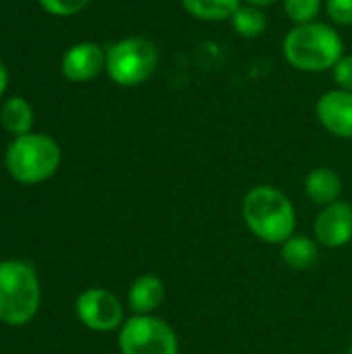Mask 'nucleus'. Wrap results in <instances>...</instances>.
<instances>
[{"label": "nucleus", "mask_w": 352, "mask_h": 354, "mask_svg": "<svg viewBox=\"0 0 352 354\" xmlns=\"http://www.w3.org/2000/svg\"><path fill=\"white\" fill-rule=\"evenodd\" d=\"M241 216L249 232L268 245H282L297 232V209L293 199L274 185L249 189L241 203Z\"/></svg>", "instance_id": "f257e3e1"}, {"label": "nucleus", "mask_w": 352, "mask_h": 354, "mask_svg": "<svg viewBox=\"0 0 352 354\" xmlns=\"http://www.w3.org/2000/svg\"><path fill=\"white\" fill-rule=\"evenodd\" d=\"M344 41L340 33L328 23H305L295 25L282 44L286 62L303 73H324L344 56Z\"/></svg>", "instance_id": "f03ea898"}, {"label": "nucleus", "mask_w": 352, "mask_h": 354, "mask_svg": "<svg viewBox=\"0 0 352 354\" xmlns=\"http://www.w3.org/2000/svg\"><path fill=\"white\" fill-rule=\"evenodd\" d=\"M41 286L37 272L19 259L0 261V324L27 326L39 311Z\"/></svg>", "instance_id": "7ed1b4c3"}, {"label": "nucleus", "mask_w": 352, "mask_h": 354, "mask_svg": "<svg viewBox=\"0 0 352 354\" xmlns=\"http://www.w3.org/2000/svg\"><path fill=\"white\" fill-rule=\"evenodd\" d=\"M60 162V145L44 133L15 137L4 151V168L21 185H39L52 178Z\"/></svg>", "instance_id": "20e7f679"}, {"label": "nucleus", "mask_w": 352, "mask_h": 354, "mask_svg": "<svg viewBox=\"0 0 352 354\" xmlns=\"http://www.w3.org/2000/svg\"><path fill=\"white\" fill-rule=\"evenodd\" d=\"M160 52L145 37H124L106 50V73L120 87L145 83L158 68Z\"/></svg>", "instance_id": "39448f33"}, {"label": "nucleus", "mask_w": 352, "mask_h": 354, "mask_svg": "<svg viewBox=\"0 0 352 354\" xmlns=\"http://www.w3.org/2000/svg\"><path fill=\"white\" fill-rule=\"evenodd\" d=\"M120 354H178L174 328L158 315H131L118 330Z\"/></svg>", "instance_id": "423d86ee"}, {"label": "nucleus", "mask_w": 352, "mask_h": 354, "mask_svg": "<svg viewBox=\"0 0 352 354\" xmlns=\"http://www.w3.org/2000/svg\"><path fill=\"white\" fill-rule=\"evenodd\" d=\"M77 319L91 332H116L124 324V305L106 288H87L75 301Z\"/></svg>", "instance_id": "0eeeda50"}, {"label": "nucleus", "mask_w": 352, "mask_h": 354, "mask_svg": "<svg viewBox=\"0 0 352 354\" xmlns=\"http://www.w3.org/2000/svg\"><path fill=\"white\" fill-rule=\"evenodd\" d=\"M313 239L326 249H342L352 241V205L336 201L319 209L313 222Z\"/></svg>", "instance_id": "6e6552de"}, {"label": "nucleus", "mask_w": 352, "mask_h": 354, "mask_svg": "<svg viewBox=\"0 0 352 354\" xmlns=\"http://www.w3.org/2000/svg\"><path fill=\"white\" fill-rule=\"evenodd\" d=\"M106 68V50L93 41H79L71 46L62 60L60 71L73 83H87Z\"/></svg>", "instance_id": "1a4fd4ad"}, {"label": "nucleus", "mask_w": 352, "mask_h": 354, "mask_svg": "<svg viewBox=\"0 0 352 354\" xmlns=\"http://www.w3.org/2000/svg\"><path fill=\"white\" fill-rule=\"evenodd\" d=\"M319 124L340 139H352V91H326L315 106Z\"/></svg>", "instance_id": "9d476101"}, {"label": "nucleus", "mask_w": 352, "mask_h": 354, "mask_svg": "<svg viewBox=\"0 0 352 354\" xmlns=\"http://www.w3.org/2000/svg\"><path fill=\"white\" fill-rule=\"evenodd\" d=\"M166 284L156 274L137 276L127 290V307L133 315H156L166 301Z\"/></svg>", "instance_id": "9b49d317"}, {"label": "nucleus", "mask_w": 352, "mask_h": 354, "mask_svg": "<svg viewBox=\"0 0 352 354\" xmlns=\"http://www.w3.org/2000/svg\"><path fill=\"white\" fill-rule=\"evenodd\" d=\"M305 195L309 197L311 203L319 207L340 201V195H342L340 174L328 166H317L309 170V174L305 176Z\"/></svg>", "instance_id": "f8f14e48"}, {"label": "nucleus", "mask_w": 352, "mask_h": 354, "mask_svg": "<svg viewBox=\"0 0 352 354\" xmlns=\"http://www.w3.org/2000/svg\"><path fill=\"white\" fill-rule=\"evenodd\" d=\"M280 257L282 261L297 272L311 270L317 263L319 251H317V241L307 234H293L286 243L280 245Z\"/></svg>", "instance_id": "ddd939ff"}, {"label": "nucleus", "mask_w": 352, "mask_h": 354, "mask_svg": "<svg viewBox=\"0 0 352 354\" xmlns=\"http://www.w3.org/2000/svg\"><path fill=\"white\" fill-rule=\"evenodd\" d=\"M0 122L6 133L12 137H21L31 133L33 129V108L27 100L19 95H10L4 100L0 108Z\"/></svg>", "instance_id": "4468645a"}, {"label": "nucleus", "mask_w": 352, "mask_h": 354, "mask_svg": "<svg viewBox=\"0 0 352 354\" xmlns=\"http://www.w3.org/2000/svg\"><path fill=\"white\" fill-rule=\"evenodd\" d=\"M180 4L193 19L218 23L232 19L234 10L241 6V0H180Z\"/></svg>", "instance_id": "2eb2a0df"}, {"label": "nucleus", "mask_w": 352, "mask_h": 354, "mask_svg": "<svg viewBox=\"0 0 352 354\" xmlns=\"http://www.w3.org/2000/svg\"><path fill=\"white\" fill-rule=\"evenodd\" d=\"M230 23H232V27H234V31H237L239 35L253 39V37H259V35L266 31V27H268V17H266L263 8H259V6L241 4V6L234 10Z\"/></svg>", "instance_id": "dca6fc26"}, {"label": "nucleus", "mask_w": 352, "mask_h": 354, "mask_svg": "<svg viewBox=\"0 0 352 354\" xmlns=\"http://www.w3.org/2000/svg\"><path fill=\"white\" fill-rule=\"evenodd\" d=\"M322 0H284V12L295 25L313 23L319 15Z\"/></svg>", "instance_id": "f3484780"}, {"label": "nucleus", "mask_w": 352, "mask_h": 354, "mask_svg": "<svg viewBox=\"0 0 352 354\" xmlns=\"http://www.w3.org/2000/svg\"><path fill=\"white\" fill-rule=\"evenodd\" d=\"M39 6L54 17H71L81 12L91 0H37Z\"/></svg>", "instance_id": "a211bd4d"}, {"label": "nucleus", "mask_w": 352, "mask_h": 354, "mask_svg": "<svg viewBox=\"0 0 352 354\" xmlns=\"http://www.w3.org/2000/svg\"><path fill=\"white\" fill-rule=\"evenodd\" d=\"M326 12L336 25H352V0H326Z\"/></svg>", "instance_id": "6ab92c4d"}, {"label": "nucleus", "mask_w": 352, "mask_h": 354, "mask_svg": "<svg viewBox=\"0 0 352 354\" xmlns=\"http://www.w3.org/2000/svg\"><path fill=\"white\" fill-rule=\"evenodd\" d=\"M332 75H334V81H336L338 89L352 91V54L351 56H342V58L334 64Z\"/></svg>", "instance_id": "aec40b11"}, {"label": "nucleus", "mask_w": 352, "mask_h": 354, "mask_svg": "<svg viewBox=\"0 0 352 354\" xmlns=\"http://www.w3.org/2000/svg\"><path fill=\"white\" fill-rule=\"evenodd\" d=\"M6 87H8V71H6V66L2 64V60H0V97L4 95Z\"/></svg>", "instance_id": "412c9836"}, {"label": "nucleus", "mask_w": 352, "mask_h": 354, "mask_svg": "<svg viewBox=\"0 0 352 354\" xmlns=\"http://www.w3.org/2000/svg\"><path fill=\"white\" fill-rule=\"evenodd\" d=\"M247 4H253V6H259V8H263V6H272V4H276L278 0H245Z\"/></svg>", "instance_id": "4be33fe9"}, {"label": "nucleus", "mask_w": 352, "mask_h": 354, "mask_svg": "<svg viewBox=\"0 0 352 354\" xmlns=\"http://www.w3.org/2000/svg\"><path fill=\"white\" fill-rule=\"evenodd\" d=\"M346 354H352V342H351V346H349V351H346Z\"/></svg>", "instance_id": "5701e85b"}]
</instances>
